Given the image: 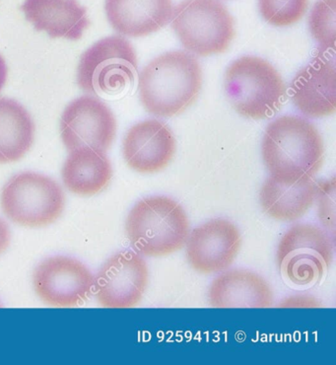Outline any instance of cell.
<instances>
[{"label": "cell", "instance_id": "obj_1", "mask_svg": "<svg viewBox=\"0 0 336 365\" xmlns=\"http://www.w3.org/2000/svg\"><path fill=\"white\" fill-rule=\"evenodd\" d=\"M261 154L274 178L286 182L314 178L324 163V140L310 120L282 115L266 128Z\"/></svg>", "mask_w": 336, "mask_h": 365}, {"label": "cell", "instance_id": "obj_2", "mask_svg": "<svg viewBox=\"0 0 336 365\" xmlns=\"http://www.w3.org/2000/svg\"><path fill=\"white\" fill-rule=\"evenodd\" d=\"M201 87V66L186 51L159 56L138 76L140 101L149 114L159 118L184 113L196 102Z\"/></svg>", "mask_w": 336, "mask_h": 365}, {"label": "cell", "instance_id": "obj_3", "mask_svg": "<svg viewBox=\"0 0 336 365\" xmlns=\"http://www.w3.org/2000/svg\"><path fill=\"white\" fill-rule=\"evenodd\" d=\"M189 230L182 205L161 195L140 200L125 221V234L132 248L146 257L168 256L181 250Z\"/></svg>", "mask_w": 336, "mask_h": 365}, {"label": "cell", "instance_id": "obj_4", "mask_svg": "<svg viewBox=\"0 0 336 365\" xmlns=\"http://www.w3.org/2000/svg\"><path fill=\"white\" fill-rule=\"evenodd\" d=\"M225 93L236 112L248 119H268L286 98V86L278 71L258 56H242L225 73Z\"/></svg>", "mask_w": 336, "mask_h": 365}, {"label": "cell", "instance_id": "obj_5", "mask_svg": "<svg viewBox=\"0 0 336 365\" xmlns=\"http://www.w3.org/2000/svg\"><path fill=\"white\" fill-rule=\"evenodd\" d=\"M172 27L184 48L199 56L224 53L235 37L234 19L219 0H184L174 9Z\"/></svg>", "mask_w": 336, "mask_h": 365}, {"label": "cell", "instance_id": "obj_6", "mask_svg": "<svg viewBox=\"0 0 336 365\" xmlns=\"http://www.w3.org/2000/svg\"><path fill=\"white\" fill-rule=\"evenodd\" d=\"M5 217L25 227H45L63 212L65 195L58 182L35 172L14 175L1 192Z\"/></svg>", "mask_w": 336, "mask_h": 365}, {"label": "cell", "instance_id": "obj_7", "mask_svg": "<svg viewBox=\"0 0 336 365\" xmlns=\"http://www.w3.org/2000/svg\"><path fill=\"white\" fill-rule=\"evenodd\" d=\"M137 56L132 43L120 36L98 41L81 56L77 83L89 94L119 93L133 83Z\"/></svg>", "mask_w": 336, "mask_h": 365}, {"label": "cell", "instance_id": "obj_8", "mask_svg": "<svg viewBox=\"0 0 336 365\" xmlns=\"http://www.w3.org/2000/svg\"><path fill=\"white\" fill-rule=\"evenodd\" d=\"M335 241L322 228L296 225L279 241L277 266L289 282L296 285L315 284L332 263Z\"/></svg>", "mask_w": 336, "mask_h": 365}, {"label": "cell", "instance_id": "obj_9", "mask_svg": "<svg viewBox=\"0 0 336 365\" xmlns=\"http://www.w3.org/2000/svg\"><path fill=\"white\" fill-rule=\"evenodd\" d=\"M35 292L46 304L76 307L91 297L94 276L77 259L55 256L43 259L33 274Z\"/></svg>", "mask_w": 336, "mask_h": 365}, {"label": "cell", "instance_id": "obj_10", "mask_svg": "<svg viewBox=\"0 0 336 365\" xmlns=\"http://www.w3.org/2000/svg\"><path fill=\"white\" fill-rule=\"evenodd\" d=\"M148 279V266L140 254L120 252L107 259L94 277L95 295L102 307H135L147 289Z\"/></svg>", "mask_w": 336, "mask_h": 365}, {"label": "cell", "instance_id": "obj_11", "mask_svg": "<svg viewBox=\"0 0 336 365\" xmlns=\"http://www.w3.org/2000/svg\"><path fill=\"white\" fill-rule=\"evenodd\" d=\"M115 133L114 114L96 97L77 98L61 115V140L68 151L91 148L106 153L114 143Z\"/></svg>", "mask_w": 336, "mask_h": 365}, {"label": "cell", "instance_id": "obj_12", "mask_svg": "<svg viewBox=\"0 0 336 365\" xmlns=\"http://www.w3.org/2000/svg\"><path fill=\"white\" fill-rule=\"evenodd\" d=\"M186 245L187 262L194 271L215 274L234 263L242 246V236L234 223L216 218L192 230Z\"/></svg>", "mask_w": 336, "mask_h": 365}, {"label": "cell", "instance_id": "obj_13", "mask_svg": "<svg viewBox=\"0 0 336 365\" xmlns=\"http://www.w3.org/2000/svg\"><path fill=\"white\" fill-rule=\"evenodd\" d=\"M122 153L130 168L141 174L164 170L176 153V140L171 128L158 120L135 123L122 141Z\"/></svg>", "mask_w": 336, "mask_h": 365}, {"label": "cell", "instance_id": "obj_14", "mask_svg": "<svg viewBox=\"0 0 336 365\" xmlns=\"http://www.w3.org/2000/svg\"><path fill=\"white\" fill-rule=\"evenodd\" d=\"M292 102L306 117L325 118L336 110V71L335 58H315L302 68L290 86Z\"/></svg>", "mask_w": 336, "mask_h": 365}, {"label": "cell", "instance_id": "obj_15", "mask_svg": "<svg viewBox=\"0 0 336 365\" xmlns=\"http://www.w3.org/2000/svg\"><path fill=\"white\" fill-rule=\"evenodd\" d=\"M107 20L115 32L140 38L162 29L172 20V0H106Z\"/></svg>", "mask_w": 336, "mask_h": 365}, {"label": "cell", "instance_id": "obj_16", "mask_svg": "<svg viewBox=\"0 0 336 365\" xmlns=\"http://www.w3.org/2000/svg\"><path fill=\"white\" fill-rule=\"evenodd\" d=\"M26 19L51 38L78 41L88 29L87 10L77 0H25Z\"/></svg>", "mask_w": 336, "mask_h": 365}, {"label": "cell", "instance_id": "obj_17", "mask_svg": "<svg viewBox=\"0 0 336 365\" xmlns=\"http://www.w3.org/2000/svg\"><path fill=\"white\" fill-rule=\"evenodd\" d=\"M209 299L213 308H271L274 297L263 277L247 269H232L213 280Z\"/></svg>", "mask_w": 336, "mask_h": 365}, {"label": "cell", "instance_id": "obj_18", "mask_svg": "<svg viewBox=\"0 0 336 365\" xmlns=\"http://www.w3.org/2000/svg\"><path fill=\"white\" fill-rule=\"evenodd\" d=\"M315 195L317 182L314 178L286 182L269 176L261 187L260 202L268 217L291 222L306 215L314 205Z\"/></svg>", "mask_w": 336, "mask_h": 365}, {"label": "cell", "instance_id": "obj_19", "mask_svg": "<svg viewBox=\"0 0 336 365\" xmlns=\"http://www.w3.org/2000/svg\"><path fill=\"white\" fill-rule=\"evenodd\" d=\"M61 177L69 192L91 197L104 191L112 177L111 161L106 153L91 148L70 151L64 162Z\"/></svg>", "mask_w": 336, "mask_h": 365}, {"label": "cell", "instance_id": "obj_20", "mask_svg": "<svg viewBox=\"0 0 336 365\" xmlns=\"http://www.w3.org/2000/svg\"><path fill=\"white\" fill-rule=\"evenodd\" d=\"M34 138V122L27 110L15 100L0 98V163L24 158Z\"/></svg>", "mask_w": 336, "mask_h": 365}, {"label": "cell", "instance_id": "obj_21", "mask_svg": "<svg viewBox=\"0 0 336 365\" xmlns=\"http://www.w3.org/2000/svg\"><path fill=\"white\" fill-rule=\"evenodd\" d=\"M309 28L320 47L324 50H335L336 0L315 2L310 14Z\"/></svg>", "mask_w": 336, "mask_h": 365}, {"label": "cell", "instance_id": "obj_22", "mask_svg": "<svg viewBox=\"0 0 336 365\" xmlns=\"http://www.w3.org/2000/svg\"><path fill=\"white\" fill-rule=\"evenodd\" d=\"M261 16L275 27L296 24L306 14L309 0H258Z\"/></svg>", "mask_w": 336, "mask_h": 365}, {"label": "cell", "instance_id": "obj_23", "mask_svg": "<svg viewBox=\"0 0 336 365\" xmlns=\"http://www.w3.org/2000/svg\"><path fill=\"white\" fill-rule=\"evenodd\" d=\"M335 178L317 184V215L325 230L335 232Z\"/></svg>", "mask_w": 336, "mask_h": 365}, {"label": "cell", "instance_id": "obj_24", "mask_svg": "<svg viewBox=\"0 0 336 365\" xmlns=\"http://www.w3.org/2000/svg\"><path fill=\"white\" fill-rule=\"evenodd\" d=\"M11 240V233H10L9 226L0 218V255L7 250Z\"/></svg>", "mask_w": 336, "mask_h": 365}, {"label": "cell", "instance_id": "obj_25", "mask_svg": "<svg viewBox=\"0 0 336 365\" xmlns=\"http://www.w3.org/2000/svg\"><path fill=\"white\" fill-rule=\"evenodd\" d=\"M7 76H9V68H7V64L5 63L4 58L0 55V91L6 83Z\"/></svg>", "mask_w": 336, "mask_h": 365}]
</instances>
